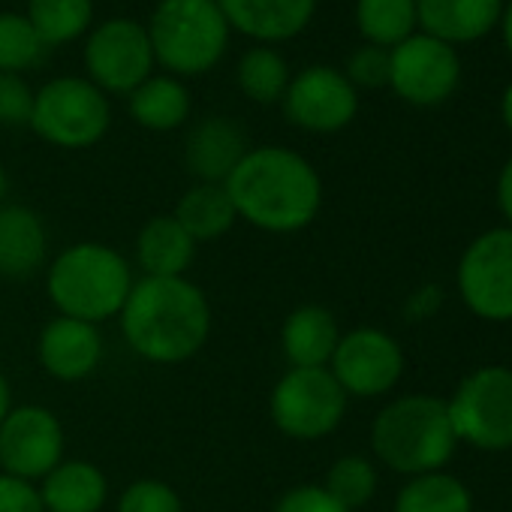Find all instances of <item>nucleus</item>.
<instances>
[{"mask_svg":"<svg viewBox=\"0 0 512 512\" xmlns=\"http://www.w3.org/2000/svg\"><path fill=\"white\" fill-rule=\"evenodd\" d=\"M223 187L238 220L266 235H296L323 211L317 166L287 145L247 148Z\"/></svg>","mask_w":512,"mask_h":512,"instance_id":"obj_1","label":"nucleus"},{"mask_svg":"<svg viewBox=\"0 0 512 512\" xmlns=\"http://www.w3.org/2000/svg\"><path fill=\"white\" fill-rule=\"evenodd\" d=\"M118 326L124 344L148 365H184L211 338V302L190 278H136Z\"/></svg>","mask_w":512,"mask_h":512,"instance_id":"obj_2","label":"nucleus"},{"mask_svg":"<svg viewBox=\"0 0 512 512\" xmlns=\"http://www.w3.org/2000/svg\"><path fill=\"white\" fill-rule=\"evenodd\" d=\"M133 284V263L106 241H76L46 266V296L58 317L94 326L118 320Z\"/></svg>","mask_w":512,"mask_h":512,"instance_id":"obj_3","label":"nucleus"},{"mask_svg":"<svg viewBox=\"0 0 512 512\" xmlns=\"http://www.w3.org/2000/svg\"><path fill=\"white\" fill-rule=\"evenodd\" d=\"M458 446L449 407L437 395H398L371 422V458L404 479L446 470Z\"/></svg>","mask_w":512,"mask_h":512,"instance_id":"obj_4","label":"nucleus"},{"mask_svg":"<svg viewBox=\"0 0 512 512\" xmlns=\"http://www.w3.org/2000/svg\"><path fill=\"white\" fill-rule=\"evenodd\" d=\"M148 40L154 61L169 76H202L220 64L229 46V25L217 0H160Z\"/></svg>","mask_w":512,"mask_h":512,"instance_id":"obj_5","label":"nucleus"},{"mask_svg":"<svg viewBox=\"0 0 512 512\" xmlns=\"http://www.w3.org/2000/svg\"><path fill=\"white\" fill-rule=\"evenodd\" d=\"M28 127L43 142L64 151L94 148L112 127L109 97L88 79L58 76L34 91V112Z\"/></svg>","mask_w":512,"mask_h":512,"instance_id":"obj_6","label":"nucleus"},{"mask_svg":"<svg viewBox=\"0 0 512 512\" xmlns=\"http://www.w3.org/2000/svg\"><path fill=\"white\" fill-rule=\"evenodd\" d=\"M347 404L329 368H287L269 392V419L296 443H320L341 428Z\"/></svg>","mask_w":512,"mask_h":512,"instance_id":"obj_7","label":"nucleus"},{"mask_svg":"<svg viewBox=\"0 0 512 512\" xmlns=\"http://www.w3.org/2000/svg\"><path fill=\"white\" fill-rule=\"evenodd\" d=\"M458 443L479 452L512 449V368L479 365L473 368L446 401Z\"/></svg>","mask_w":512,"mask_h":512,"instance_id":"obj_8","label":"nucleus"},{"mask_svg":"<svg viewBox=\"0 0 512 512\" xmlns=\"http://www.w3.org/2000/svg\"><path fill=\"white\" fill-rule=\"evenodd\" d=\"M455 290L482 323H512V229L494 226L476 235L458 256Z\"/></svg>","mask_w":512,"mask_h":512,"instance_id":"obj_9","label":"nucleus"},{"mask_svg":"<svg viewBox=\"0 0 512 512\" xmlns=\"http://www.w3.org/2000/svg\"><path fill=\"white\" fill-rule=\"evenodd\" d=\"M404 368V347L395 335L377 326L341 332V341L329 362V371L344 389V395L359 401H377L392 395L404 377Z\"/></svg>","mask_w":512,"mask_h":512,"instance_id":"obj_10","label":"nucleus"},{"mask_svg":"<svg viewBox=\"0 0 512 512\" xmlns=\"http://www.w3.org/2000/svg\"><path fill=\"white\" fill-rule=\"evenodd\" d=\"M67 458V431L46 404H16L0 422V473L40 482Z\"/></svg>","mask_w":512,"mask_h":512,"instance_id":"obj_11","label":"nucleus"},{"mask_svg":"<svg viewBox=\"0 0 512 512\" xmlns=\"http://www.w3.org/2000/svg\"><path fill=\"white\" fill-rule=\"evenodd\" d=\"M154 49L148 28L133 19H109L85 43V70L103 94H133L154 76Z\"/></svg>","mask_w":512,"mask_h":512,"instance_id":"obj_12","label":"nucleus"},{"mask_svg":"<svg viewBox=\"0 0 512 512\" xmlns=\"http://www.w3.org/2000/svg\"><path fill=\"white\" fill-rule=\"evenodd\" d=\"M461 64L452 46L413 34L389 52V88L410 106H437L452 97Z\"/></svg>","mask_w":512,"mask_h":512,"instance_id":"obj_13","label":"nucleus"},{"mask_svg":"<svg viewBox=\"0 0 512 512\" xmlns=\"http://www.w3.org/2000/svg\"><path fill=\"white\" fill-rule=\"evenodd\" d=\"M284 115L305 133H341L359 112V91L335 67H308L290 79L281 100Z\"/></svg>","mask_w":512,"mask_h":512,"instance_id":"obj_14","label":"nucleus"},{"mask_svg":"<svg viewBox=\"0 0 512 512\" xmlns=\"http://www.w3.org/2000/svg\"><path fill=\"white\" fill-rule=\"evenodd\" d=\"M106 356L100 326L73 317H52L37 335V362L58 383H82L94 377Z\"/></svg>","mask_w":512,"mask_h":512,"instance_id":"obj_15","label":"nucleus"},{"mask_svg":"<svg viewBox=\"0 0 512 512\" xmlns=\"http://www.w3.org/2000/svg\"><path fill=\"white\" fill-rule=\"evenodd\" d=\"M217 7L229 25L260 46H275L299 37L314 13L317 0H217Z\"/></svg>","mask_w":512,"mask_h":512,"instance_id":"obj_16","label":"nucleus"},{"mask_svg":"<svg viewBox=\"0 0 512 512\" xmlns=\"http://www.w3.org/2000/svg\"><path fill=\"white\" fill-rule=\"evenodd\" d=\"M49 266L46 220L28 205H0V278L28 281Z\"/></svg>","mask_w":512,"mask_h":512,"instance_id":"obj_17","label":"nucleus"},{"mask_svg":"<svg viewBox=\"0 0 512 512\" xmlns=\"http://www.w3.org/2000/svg\"><path fill=\"white\" fill-rule=\"evenodd\" d=\"M247 154L244 130L223 115L202 118L184 139V166L196 181L226 184L232 169Z\"/></svg>","mask_w":512,"mask_h":512,"instance_id":"obj_18","label":"nucleus"},{"mask_svg":"<svg viewBox=\"0 0 512 512\" xmlns=\"http://www.w3.org/2000/svg\"><path fill=\"white\" fill-rule=\"evenodd\" d=\"M199 244L172 214L148 217L133 241V263L142 278H187Z\"/></svg>","mask_w":512,"mask_h":512,"instance_id":"obj_19","label":"nucleus"},{"mask_svg":"<svg viewBox=\"0 0 512 512\" xmlns=\"http://www.w3.org/2000/svg\"><path fill=\"white\" fill-rule=\"evenodd\" d=\"M338 341L341 326L326 305H299L281 323V353L290 368H329Z\"/></svg>","mask_w":512,"mask_h":512,"instance_id":"obj_20","label":"nucleus"},{"mask_svg":"<svg viewBox=\"0 0 512 512\" xmlns=\"http://www.w3.org/2000/svg\"><path fill=\"white\" fill-rule=\"evenodd\" d=\"M46 512H103L109 503V476L88 458H64L37 482Z\"/></svg>","mask_w":512,"mask_h":512,"instance_id":"obj_21","label":"nucleus"},{"mask_svg":"<svg viewBox=\"0 0 512 512\" xmlns=\"http://www.w3.org/2000/svg\"><path fill=\"white\" fill-rule=\"evenodd\" d=\"M503 10V0H416V22L428 37L455 46L485 37Z\"/></svg>","mask_w":512,"mask_h":512,"instance_id":"obj_22","label":"nucleus"},{"mask_svg":"<svg viewBox=\"0 0 512 512\" xmlns=\"http://www.w3.org/2000/svg\"><path fill=\"white\" fill-rule=\"evenodd\" d=\"M172 217L181 223V229L196 244L217 241V238L229 235L232 226L238 223V214H235V205H232L226 187L223 184H205V181L190 184L178 196Z\"/></svg>","mask_w":512,"mask_h":512,"instance_id":"obj_23","label":"nucleus"},{"mask_svg":"<svg viewBox=\"0 0 512 512\" xmlns=\"http://www.w3.org/2000/svg\"><path fill=\"white\" fill-rule=\"evenodd\" d=\"M193 97L175 76H151L130 94V118L151 133H172L187 124Z\"/></svg>","mask_w":512,"mask_h":512,"instance_id":"obj_24","label":"nucleus"},{"mask_svg":"<svg viewBox=\"0 0 512 512\" xmlns=\"http://www.w3.org/2000/svg\"><path fill=\"white\" fill-rule=\"evenodd\" d=\"M392 512H473V494L449 470L419 473L404 479Z\"/></svg>","mask_w":512,"mask_h":512,"instance_id":"obj_25","label":"nucleus"},{"mask_svg":"<svg viewBox=\"0 0 512 512\" xmlns=\"http://www.w3.org/2000/svg\"><path fill=\"white\" fill-rule=\"evenodd\" d=\"M290 67L272 46H253L241 55L235 67V82L241 94L253 103H281L290 88Z\"/></svg>","mask_w":512,"mask_h":512,"instance_id":"obj_26","label":"nucleus"},{"mask_svg":"<svg viewBox=\"0 0 512 512\" xmlns=\"http://www.w3.org/2000/svg\"><path fill=\"white\" fill-rule=\"evenodd\" d=\"M25 16L46 49L67 46L91 28L94 0H28Z\"/></svg>","mask_w":512,"mask_h":512,"instance_id":"obj_27","label":"nucleus"},{"mask_svg":"<svg viewBox=\"0 0 512 512\" xmlns=\"http://www.w3.org/2000/svg\"><path fill=\"white\" fill-rule=\"evenodd\" d=\"M356 28L380 49H395L416 28V0H356Z\"/></svg>","mask_w":512,"mask_h":512,"instance_id":"obj_28","label":"nucleus"},{"mask_svg":"<svg viewBox=\"0 0 512 512\" xmlns=\"http://www.w3.org/2000/svg\"><path fill=\"white\" fill-rule=\"evenodd\" d=\"M341 506H347L350 512L368 506L374 497H377V488H380V470H377V461L371 455H362V452H347V455H338L323 482H320Z\"/></svg>","mask_w":512,"mask_h":512,"instance_id":"obj_29","label":"nucleus"},{"mask_svg":"<svg viewBox=\"0 0 512 512\" xmlns=\"http://www.w3.org/2000/svg\"><path fill=\"white\" fill-rule=\"evenodd\" d=\"M43 40L22 13H0V73L22 76L43 61Z\"/></svg>","mask_w":512,"mask_h":512,"instance_id":"obj_30","label":"nucleus"},{"mask_svg":"<svg viewBox=\"0 0 512 512\" xmlns=\"http://www.w3.org/2000/svg\"><path fill=\"white\" fill-rule=\"evenodd\" d=\"M115 512H184V500L166 479L139 476L124 485L115 500Z\"/></svg>","mask_w":512,"mask_h":512,"instance_id":"obj_31","label":"nucleus"},{"mask_svg":"<svg viewBox=\"0 0 512 512\" xmlns=\"http://www.w3.org/2000/svg\"><path fill=\"white\" fill-rule=\"evenodd\" d=\"M34 112V91L22 76L0 73V127H28Z\"/></svg>","mask_w":512,"mask_h":512,"instance_id":"obj_32","label":"nucleus"},{"mask_svg":"<svg viewBox=\"0 0 512 512\" xmlns=\"http://www.w3.org/2000/svg\"><path fill=\"white\" fill-rule=\"evenodd\" d=\"M272 512H350V509L341 506L320 482H302L287 488L275 500Z\"/></svg>","mask_w":512,"mask_h":512,"instance_id":"obj_33","label":"nucleus"},{"mask_svg":"<svg viewBox=\"0 0 512 512\" xmlns=\"http://www.w3.org/2000/svg\"><path fill=\"white\" fill-rule=\"evenodd\" d=\"M344 76L350 79V85H353L356 91H359V88L374 91V88L389 85V52L380 49V46H365V49H359V52L350 58Z\"/></svg>","mask_w":512,"mask_h":512,"instance_id":"obj_34","label":"nucleus"},{"mask_svg":"<svg viewBox=\"0 0 512 512\" xmlns=\"http://www.w3.org/2000/svg\"><path fill=\"white\" fill-rule=\"evenodd\" d=\"M0 512H46L34 482L0 473Z\"/></svg>","mask_w":512,"mask_h":512,"instance_id":"obj_35","label":"nucleus"},{"mask_svg":"<svg viewBox=\"0 0 512 512\" xmlns=\"http://www.w3.org/2000/svg\"><path fill=\"white\" fill-rule=\"evenodd\" d=\"M443 302H446V293H443L440 284H422V287H416L404 299V308L401 311H404V320L407 323H428V320H434L440 314Z\"/></svg>","mask_w":512,"mask_h":512,"instance_id":"obj_36","label":"nucleus"},{"mask_svg":"<svg viewBox=\"0 0 512 512\" xmlns=\"http://www.w3.org/2000/svg\"><path fill=\"white\" fill-rule=\"evenodd\" d=\"M497 208L506 220L503 226L512 229V157L506 160V166L497 175Z\"/></svg>","mask_w":512,"mask_h":512,"instance_id":"obj_37","label":"nucleus"},{"mask_svg":"<svg viewBox=\"0 0 512 512\" xmlns=\"http://www.w3.org/2000/svg\"><path fill=\"white\" fill-rule=\"evenodd\" d=\"M16 407V401H13V383H10V377L0 371V422L7 419V413Z\"/></svg>","mask_w":512,"mask_h":512,"instance_id":"obj_38","label":"nucleus"},{"mask_svg":"<svg viewBox=\"0 0 512 512\" xmlns=\"http://www.w3.org/2000/svg\"><path fill=\"white\" fill-rule=\"evenodd\" d=\"M500 115H503V124H506V130L512 133V85L503 91V100H500Z\"/></svg>","mask_w":512,"mask_h":512,"instance_id":"obj_39","label":"nucleus"},{"mask_svg":"<svg viewBox=\"0 0 512 512\" xmlns=\"http://www.w3.org/2000/svg\"><path fill=\"white\" fill-rule=\"evenodd\" d=\"M503 40H506L509 55H512V4H509V10L503 13Z\"/></svg>","mask_w":512,"mask_h":512,"instance_id":"obj_40","label":"nucleus"},{"mask_svg":"<svg viewBox=\"0 0 512 512\" xmlns=\"http://www.w3.org/2000/svg\"><path fill=\"white\" fill-rule=\"evenodd\" d=\"M7 190H10V178H7V169L0 166V205L7 202Z\"/></svg>","mask_w":512,"mask_h":512,"instance_id":"obj_41","label":"nucleus"}]
</instances>
